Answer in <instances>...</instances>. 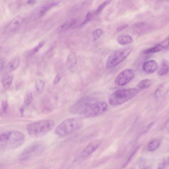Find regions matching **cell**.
<instances>
[{"instance_id": "cell-1", "label": "cell", "mask_w": 169, "mask_h": 169, "mask_svg": "<svg viewBox=\"0 0 169 169\" xmlns=\"http://www.w3.org/2000/svg\"><path fill=\"white\" fill-rule=\"evenodd\" d=\"M25 137L23 133L17 131H11L1 133L0 136V146L3 149L18 148L24 142Z\"/></svg>"}, {"instance_id": "cell-2", "label": "cell", "mask_w": 169, "mask_h": 169, "mask_svg": "<svg viewBox=\"0 0 169 169\" xmlns=\"http://www.w3.org/2000/svg\"><path fill=\"white\" fill-rule=\"evenodd\" d=\"M55 125L53 121L43 120L31 123L27 127V131L30 136L38 138L42 137L50 131Z\"/></svg>"}, {"instance_id": "cell-3", "label": "cell", "mask_w": 169, "mask_h": 169, "mask_svg": "<svg viewBox=\"0 0 169 169\" xmlns=\"http://www.w3.org/2000/svg\"><path fill=\"white\" fill-rule=\"evenodd\" d=\"M83 126L82 118H71L62 122L55 129L56 134L60 137L66 136L80 129Z\"/></svg>"}, {"instance_id": "cell-4", "label": "cell", "mask_w": 169, "mask_h": 169, "mask_svg": "<svg viewBox=\"0 0 169 169\" xmlns=\"http://www.w3.org/2000/svg\"><path fill=\"white\" fill-rule=\"evenodd\" d=\"M140 92L137 88L124 89L115 92L110 96L109 102L111 106L120 105L130 101Z\"/></svg>"}, {"instance_id": "cell-5", "label": "cell", "mask_w": 169, "mask_h": 169, "mask_svg": "<svg viewBox=\"0 0 169 169\" xmlns=\"http://www.w3.org/2000/svg\"><path fill=\"white\" fill-rule=\"evenodd\" d=\"M133 48L132 46L130 45L114 51L108 58L106 62V68H110L118 65L129 55Z\"/></svg>"}, {"instance_id": "cell-6", "label": "cell", "mask_w": 169, "mask_h": 169, "mask_svg": "<svg viewBox=\"0 0 169 169\" xmlns=\"http://www.w3.org/2000/svg\"><path fill=\"white\" fill-rule=\"evenodd\" d=\"M107 104L104 101H97L91 104L79 115L81 118L87 119L97 117L107 111Z\"/></svg>"}, {"instance_id": "cell-7", "label": "cell", "mask_w": 169, "mask_h": 169, "mask_svg": "<svg viewBox=\"0 0 169 169\" xmlns=\"http://www.w3.org/2000/svg\"><path fill=\"white\" fill-rule=\"evenodd\" d=\"M96 98L91 97H85L81 98L71 106L70 113L80 115L81 113L93 103L97 102Z\"/></svg>"}, {"instance_id": "cell-8", "label": "cell", "mask_w": 169, "mask_h": 169, "mask_svg": "<svg viewBox=\"0 0 169 169\" xmlns=\"http://www.w3.org/2000/svg\"><path fill=\"white\" fill-rule=\"evenodd\" d=\"M45 147L40 142H35L29 146L21 154L20 159L22 160H28L41 154L44 151Z\"/></svg>"}, {"instance_id": "cell-9", "label": "cell", "mask_w": 169, "mask_h": 169, "mask_svg": "<svg viewBox=\"0 0 169 169\" xmlns=\"http://www.w3.org/2000/svg\"><path fill=\"white\" fill-rule=\"evenodd\" d=\"M135 73L132 70H125L119 74L115 80V83L118 86H123L130 83L134 78Z\"/></svg>"}, {"instance_id": "cell-10", "label": "cell", "mask_w": 169, "mask_h": 169, "mask_svg": "<svg viewBox=\"0 0 169 169\" xmlns=\"http://www.w3.org/2000/svg\"><path fill=\"white\" fill-rule=\"evenodd\" d=\"M101 143V141L100 140H96L92 142L81 152L78 156V158H84L91 155L98 148Z\"/></svg>"}, {"instance_id": "cell-11", "label": "cell", "mask_w": 169, "mask_h": 169, "mask_svg": "<svg viewBox=\"0 0 169 169\" xmlns=\"http://www.w3.org/2000/svg\"><path fill=\"white\" fill-rule=\"evenodd\" d=\"M24 18L21 16H18L14 18L7 26V29L10 32L16 31L20 28L24 22Z\"/></svg>"}, {"instance_id": "cell-12", "label": "cell", "mask_w": 169, "mask_h": 169, "mask_svg": "<svg viewBox=\"0 0 169 169\" xmlns=\"http://www.w3.org/2000/svg\"><path fill=\"white\" fill-rule=\"evenodd\" d=\"M152 26L145 22H140L135 24L134 27L135 32L137 35L145 34L151 30Z\"/></svg>"}, {"instance_id": "cell-13", "label": "cell", "mask_w": 169, "mask_h": 169, "mask_svg": "<svg viewBox=\"0 0 169 169\" xmlns=\"http://www.w3.org/2000/svg\"><path fill=\"white\" fill-rule=\"evenodd\" d=\"M142 68L145 72L147 74H152L158 69V64L155 60H149L144 62Z\"/></svg>"}, {"instance_id": "cell-14", "label": "cell", "mask_w": 169, "mask_h": 169, "mask_svg": "<svg viewBox=\"0 0 169 169\" xmlns=\"http://www.w3.org/2000/svg\"><path fill=\"white\" fill-rule=\"evenodd\" d=\"M19 58L15 57L12 59L8 62L5 67L6 73H10L18 68L20 64Z\"/></svg>"}, {"instance_id": "cell-15", "label": "cell", "mask_w": 169, "mask_h": 169, "mask_svg": "<svg viewBox=\"0 0 169 169\" xmlns=\"http://www.w3.org/2000/svg\"><path fill=\"white\" fill-rule=\"evenodd\" d=\"M60 3L59 1L52 2L42 6L39 10V16L42 17L44 15L52 8L59 5Z\"/></svg>"}, {"instance_id": "cell-16", "label": "cell", "mask_w": 169, "mask_h": 169, "mask_svg": "<svg viewBox=\"0 0 169 169\" xmlns=\"http://www.w3.org/2000/svg\"><path fill=\"white\" fill-rule=\"evenodd\" d=\"M169 72V63L167 60H162L158 68V74L160 76H162L168 74Z\"/></svg>"}, {"instance_id": "cell-17", "label": "cell", "mask_w": 169, "mask_h": 169, "mask_svg": "<svg viewBox=\"0 0 169 169\" xmlns=\"http://www.w3.org/2000/svg\"><path fill=\"white\" fill-rule=\"evenodd\" d=\"M13 75L10 73H6L4 75L2 82L3 86L5 89H8L11 87L13 82Z\"/></svg>"}, {"instance_id": "cell-18", "label": "cell", "mask_w": 169, "mask_h": 169, "mask_svg": "<svg viewBox=\"0 0 169 169\" xmlns=\"http://www.w3.org/2000/svg\"><path fill=\"white\" fill-rule=\"evenodd\" d=\"M169 87L165 85H161L158 87L155 91V96L157 99L163 97L169 90Z\"/></svg>"}, {"instance_id": "cell-19", "label": "cell", "mask_w": 169, "mask_h": 169, "mask_svg": "<svg viewBox=\"0 0 169 169\" xmlns=\"http://www.w3.org/2000/svg\"><path fill=\"white\" fill-rule=\"evenodd\" d=\"M117 42L122 45H127L132 42L133 38L130 35L127 34L120 35L117 38Z\"/></svg>"}, {"instance_id": "cell-20", "label": "cell", "mask_w": 169, "mask_h": 169, "mask_svg": "<svg viewBox=\"0 0 169 169\" xmlns=\"http://www.w3.org/2000/svg\"><path fill=\"white\" fill-rule=\"evenodd\" d=\"M77 62L76 54L74 53H71L68 56L67 60V66L69 69H72L76 66Z\"/></svg>"}, {"instance_id": "cell-21", "label": "cell", "mask_w": 169, "mask_h": 169, "mask_svg": "<svg viewBox=\"0 0 169 169\" xmlns=\"http://www.w3.org/2000/svg\"><path fill=\"white\" fill-rule=\"evenodd\" d=\"M77 21L75 19H71L67 21L60 26L59 28L60 32H64L70 28L76 23Z\"/></svg>"}, {"instance_id": "cell-22", "label": "cell", "mask_w": 169, "mask_h": 169, "mask_svg": "<svg viewBox=\"0 0 169 169\" xmlns=\"http://www.w3.org/2000/svg\"><path fill=\"white\" fill-rule=\"evenodd\" d=\"M152 83L150 79H144L139 83L137 87L139 89H147L151 86Z\"/></svg>"}, {"instance_id": "cell-23", "label": "cell", "mask_w": 169, "mask_h": 169, "mask_svg": "<svg viewBox=\"0 0 169 169\" xmlns=\"http://www.w3.org/2000/svg\"><path fill=\"white\" fill-rule=\"evenodd\" d=\"M162 47L158 44L156 45L155 46L145 50L143 51V53L144 54L147 55V54L157 53L162 51Z\"/></svg>"}, {"instance_id": "cell-24", "label": "cell", "mask_w": 169, "mask_h": 169, "mask_svg": "<svg viewBox=\"0 0 169 169\" xmlns=\"http://www.w3.org/2000/svg\"><path fill=\"white\" fill-rule=\"evenodd\" d=\"M160 141L159 140H156L150 142L148 146V149L149 151L153 152L160 146Z\"/></svg>"}, {"instance_id": "cell-25", "label": "cell", "mask_w": 169, "mask_h": 169, "mask_svg": "<svg viewBox=\"0 0 169 169\" xmlns=\"http://www.w3.org/2000/svg\"><path fill=\"white\" fill-rule=\"evenodd\" d=\"M35 88L38 93H40L42 92L45 86L44 81L42 80H39L35 83Z\"/></svg>"}, {"instance_id": "cell-26", "label": "cell", "mask_w": 169, "mask_h": 169, "mask_svg": "<svg viewBox=\"0 0 169 169\" xmlns=\"http://www.w3.org/2000/svg\"><path fill=\"white\" fill-rule=\"evenodd\" d=\"M33 95L32 93L28 92L26 93L24 99L25 105L26 106L30 105L32 101Z\"/></svg>"}, {"instance_id": "cell-27", "label": "cell", "mask_w": 169, "mask_h": 169, "mask_svg": "<svg viewBox=\"0 0 169 169\" xmlns=\"http://www.w3.org/2000/svg\"><path fill=\"white\" fill-rule=\"evenodd\" d=\"M111 1H104L103 3L100 5L97 8V9L95 12V15H98L101 13L104 8H105L106 6L108 4H109L110 2Z\"/></svg>"}, {"instance_id": "cell-28", "label": "cell", "mask_w": 169, "mask_h": 169, "mask_svg": "<svg viewBox=\"0 0 169 169\" xmlns=\"http://www.w3.org/2000/svg\"><path fill=\"white\" fill-rule=\"evenodd\" d=\"M103 30L101 28L96 29L93 33V38L94 41H96L99 39L101 36Z\"/></svg>"}, {"instance_id": "cell-29", "label": "cell", "mask_w": 169, "mask_h": 169, "mask_svg": "<svg viewBox=\"0 0 169 169\" xmlns=\"http://www.w3.org/2000/svg\"><path fill=\"white\" fill-rule=\"evenodd\" d=\"M162 48L169 50V36L158 44Z\"/></svg>"}, {"instance_id": "cell-30", "label": "cell", "mask_w": 169, "mask_h": 169, "mask_svg": "<svg viewBox=\"0 0 169 169\" xmlns=\"http://www.w3.org/2000/svg\"><path fill=\"white\" fill-rule=\"evenodd\" d=\"M93 16V14L91 12H88L86 15L85 20L84 21L81 23V26H84L85 25L87 24V22L91 20L92 17Z\"/></svg>"}, {"instance_id": "cell-31", "label": "cell", "mask_w": 169, "mask_h": 169, "mask_svg": "<svg viewBox=\"0 0 169 169\" xmlns=\"http://www.w3.org/2000/svg\"><path fill=\"white\" fill-rule=\"evenodd\" d=\"M44 45V43L43 42L39 43L38 45L33 48L31 53L33 54L36 53L42 47H43Z\"/></svg>"}, {"instance_id": "cell-32", "label": "cell", "mask_w": 169, "mask_h": 169, "mask_svg": "<svg viewBox=\"0 0 169 169\" xmlns=\"http://www.w3.org/2000/svg\"><path fill=\"white\" fill-rule=\"evenodd\" d=\"M2 110H3V113H6L7 112L8 107L7 101H5L2 102Z\"/></svg>"}, {"instance_id": "cell-33", "label": "cell", "mask_w": 169, "mask_h": 169, "mask_svg": "<svg viewBox=\"0 0 169 169\" xmlns=\"http://www.w3.org/2000/svg\"><path fill=\"white\" fill-rule=\"evenodd\" d=\"M61 76L59 74H58L55 77L54 80V84L57 85L60 82L61 79Z\"/></svg>"}, {"instance_id": "cell-34", "label": "cell", "mask_w": 169, "mask_h": 169, "mask_svg": "<svg viewBox=\"0 0 169 169\" xmlns=\"http://www.w3.org/2000/svg\"><path fill=\"white\" fill-rule=\"evenodd\" d=\"M128 27V24L123 25L118 27L117 29V30L118 32H121V31L125 30V29H126Z\"/></svg>"}, {"instance_id": "cell-35", "label": "cell", "mask_w": 169, "mask_h": 169, "mask_svg": "<svg viewBox=\"0 0 169 169\" xmlns=\"http://www.w3.org/2000/svg\"><path fill=\"white\" fill-rule=\"evenodd\" d=\"M166 165L165 162H162L159 163L158 164V169H164L165 166Z\"/></svg>"}, {"instance_id": "cell-36", "label": "cell", "mask_w": 169, "mask_h": 169, "mask_svg": "<svg viewBox=\"0 0 169 169\" xmlns=\"http://www.w3.org/2000/svg\"><path fill=\"white\" fill-rule=\"evenodd\" d=\"M5 64V60L1 58L0 60V70L1 71L3 68Z\"/></svg>"}, {"instance_id": "cell-37", "label": "cell", "mask_w": 169, "mask_h": 169, "mask_svg": "<svg viewBox=\"0 0 169 169\" xmlns=\"http://www.w3.org/2000/svg\"><path fill=\"white\" fill-rule=\"evenodd\" d=\"M165 127L166 129H169V118L166 121L165 124Z\"/></svg>"}, {"instance_id": "cell-38", "label": "cell", "mask_w": 169, "mask_h": 169, "mask_svg": "<svg viewBox=\"0 0 169 169\" xmlns=\"http://www.w3.org/2000/svg\"><path fill=\"white\" fill-rule=\"evenodd\" d=\"M36 1H27V3L30 5H32V4H34L36 2Z\"/></svg>"}, {"instance_id": "cell-39", "label": "cell", "mask_w": 169, "mask_h": 169, "mask_svg": "<svg viewBox=\"0 0 169 169\" xmlns=\"http://www.w3.org/2000/svg\"><path fill=\"white\" fill-rule=\"evenodd\" d=\"M168 164H169V157L168 158Z\"/></svg>"}, {"instance_id": "cell-40", "label": "cell", "mask_w": 169, "mask_h": 169, "mask_svg": "<svg viewBox=\"0 0 169 169\" xmlns=\"http://www.w3.org/2000/svg\"></svg>"}]
</instances>
